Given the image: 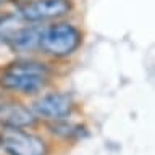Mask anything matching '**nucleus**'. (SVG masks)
Listing matches in <instances>:
<instances>
[{
  "label": "nucleus",
  "instance_id": "9",
  "mask_svg": "<svg viewBox=\"0 0 155 155\" xmlns=\"http://www.w3.org/2000/svg\"><path fill=\"white\" fill-rule=\"evenodd\" d=\"M0 150H2V145H0Z\"/></svg>",
  "mask_w": 155,
  "mask_h": 155
},
{
  "label": "nucleus",
  "instance_id": "1",
  "mask_svg": "<svg viewBox=\"0 0 155 155\" xmlns=\"http://www.w3.org/2000/svg\"><path fill=\"white\" fill-rule=\"evenodd\" d=\"M52 70L37 60H16L0 71V87L21 95H37L50 84Z\"/></svg>",
  "mask_w": 155,
  "mask_h": 155
},
{
  "label": "nucleus",
  "instance_id": "7",
  "mask_svg": "<svg viewBox=\"0 0 155 155\" xmlns=\"http://www.w3.org/2000/svg\"><path fill=\"white\" fill-rule=\"evenodd\" d=\"M5 2H7V0H0V5H3Z\"/></svg>",
  "mask_w": 155,
  "mask_h": 155
},
{
  "label": "nucleus",
  "instance_id": "3",
  "mask_svg": "<svg viewBox=\"0 0 155 155\" xmlns=\"http://www.w3.org/2000/svg\"><path fill=\"white\" fill-rule=\"evenodd\" d=\"M73 0H28L18 7L16 16L28 24H44L60 21L73 12Z\"/></svg>",
  "mask_w": 155,
  "mask_h": 155
},
{
  "label": "nucleus",
  "instance_id": "4",
  "mask_svg": "<svg viewBox=\"0 0 155 155\" xmlns=\"http://www.w3.org/2000/svg\"><path fill=\"white\" fill-rule=\"evenodd\" d=\"M0 145L7 155H48L47 140L23 128H2Z\"/></svg>",
  "mask_w": 155,
  "mask_h": 155
},
{
  "label": "nucleus",
  "instance_id": "2",
  "mask_svg": "<svg viewBox=\"0 0 155 155\" xmlns=\"http://www.w3.org/2000/svg\"><path fill=\"white\" fill-rule=\"evenodd\" d=\"M81 29L70 21H53L47 26H41L37 50L52 57L65 58L73 55L82 45Z\"/></svg>",
  "mask_w": 155,
  "mask_h": 155
},
{
  "label": "nucleus",
  "instance_id": "6",
  "mask_svg": "<svg viewBox=\"0 0 155 155\" xmlns=\"http://www.w3.org/2000/svg\"><path fill=\"white\" fill-rule=\"evenodd\" d=\"M36 116L31 108L19 104H0V124L2 128L26 129L36 123Z\"/></svg>",
  "mask_w": 155,
  "mask_h": 155
},
{
  "label": "nucleus",
  "instance_id": "8",
  "mask_svg": "<svg viewBox=\"0 0 155 155\" xmlns=\"http://www.w3.org/2000/svg\"><path fill=\"white\" fill-rule=\"evenodd\" d=\"M2 18H3V15H0V19H2Z\"/></svg>",
  "mask_w": 155,
  "mask_h": 155
},
{
  "label": "nucleus",
  "instance_id": "5",
  "mask_svg": "<svg viewBox=\"0 0 155 155\" xmlns=\"http://www.w3.org/2000/svg\"><path fill=\"white\" fill-rule=\"evenodd\" d=\"M74 110V100L66 92H48L34 100L31 105V111L36 118H42L47 121H58L70 118Z\"/></svg>",
  "mask_w": 155,
  "mask_h": 155
}]
</instances>
